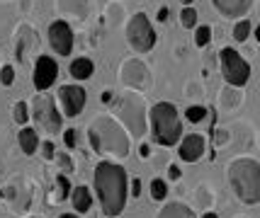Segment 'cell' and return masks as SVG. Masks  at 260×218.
<instances>
[{"label":"cell","instance_id":"obj_9","mask_svg":"<svg viewBox=\"0 0 260 218\" xmlns=\"http://www.w3.org/2000/svg\"><path fill=\"white\" fill-rule=\"evenodd\" d=\"M119 78L124 82L129 90L141 92L151 88V70L148 66L141 61V58H126L119 68Z\"/></svg>","mask_w":260,"mask_h":218},{"label":"cell","instance_id":"obj_24","mask_svg":"<svg viewBox=\"0 0 260 218\" xmlns=\"http://www.w3.org/2000/svg\"><path fill=\"white\" fill-rule=\"evenodd\" d=\"M27 119H29V104L24 102V100H20V102L12 104V121H15V124H20V126H24V124H27Z\"/></svg>","mask_w":260,"mask_h":218},{"label":"cell","instance_id":"obj_44","mask_svg":"<svg viewBox=\"0 0 260 218\" xmlns=\"http://www.w3.org/2000/svg\"><path fill=\"white\" fill-rule=\"evenodd\" d=\"M182 5H185V8H190V3H192V0H180Z\"/></svg>","mask_w":260,"mask_h":218},{"label":"cell","instance_id":"obj_10","mask_svg":"<svg viewBox=\"0 0 260 218\" xmlns=\"http://www.w3.org/2000/svg\"><path fill=\"white\" fill-rule=\"evenodd\" d=\"M0 199L8 201V206L15 211V213H24L29 204H32V189L24 180H15V182L5 184L0 189Z\"/></svg>","mask_w":260,"mask_h":218},{"label":"cell","instance_id":"obj_39","mask_svg":"<svg viewBox=\"0 0 260 218\" xmlns=\"http://www.w3.org/2000/svg\"><path fill=\"white\" fill-rule=\"evenodd\" d=\"M158 22H166L168 20V8H160V12H158V17H156Z\"/></svg>","mask_w":260,"mask_h":218},{"label":"cell","instance_id":"obj_25","mask_svg":"<svg viewBox=\"0 0 260 218\" xmlns=\"http://www.w3.org/2000/svg\"><path fill=\"white\" fill-rule=\"evenodd\" d=\"M207 114H209V109L202 107V104H190V107L185 109V119H187L190 124H200Z\"/></svg>","mask_w":260,"mask_h":218},{"label":"cell","instance_id":"obj_38","mask_svg":"<svg viewBox=\"0 0 260 218\" xmlns=\"http://www.w3.org/2000/svg\"><path fill=\"white\" fill-rule=\"evenodd\" d=\"M139 155H141L144 160H148V158H151V148H148V143H141V148H139Z\"/></svg>","mask_w":260,"mask_h":218},{"label":"cell","instance_id":"obj_42","mask_svg":"<svg viewBox=\"0 0 260 218\" xmlns=\"http://www.w3.org/2000/svg\"><path fill=\"white\" fill-rule=\"evenodd\" d=\"M58 218H80L78 213H63V216H58Z\"/></svg>","mask_w":260,"mask_h":218},{"label":"cell","instance_id":"obj_22","mask_svg":"<svg viewBox=\"0 0 260 218\" xmlns=\"http://www.w3.org/2000/svg\"><path fill=\"white\" fill-rule=\"evenodd\" d=\"M192 194H194V208L212 211V206H214V194H212V189H209L207 184H200Z\"/></svg>","mask_w":260,"mask_h":218},{"label":"cell","instance_id":"obj_18","mask_svg":"<svg viewBox=\"0 0 260 218\" xmlns=\"http://www.w3.org/2000/svg\"><path fill=\"white\" fill-rule=\"evenodd\" d=\"M71 204H73V211L76 213H88L92 206V194L88 187H83V184H78V187H73L71 189Z\"/></svg>","mask_w":260,"mask_h":218},{"label":"cell","instance_id":"obj_36","mask_svg":"<svg viewBox=\"0 0 260 218\" xmlns=\"http://www.w3.org/2000/svg\"><path fill=\"white\" fill-rule=\"evenodd\" d=\"M168 180L170 182H178V180H180L182 177V172H180V167H178V165H168Z\"/></svg>","mask_w":260,"mask_h":218},{"label":"cell","instance_id":"obj_28","mask_svg":"<svg viewBox=\"0 0 260 218\" xmlns=\"http://www.w3.org/2000/svg\"><path fill=\"white\" fill-rule=\"evenodd\" d=\"M248 36H250V22H248V20H241V22H236V27H234V39H236L238 44H243Z\"/></svg>","mask_w":260,"mask_h":218},{"label":"cell","instance_id":"obj_33","mask_svg":"<svg viewBox=\"0 0 260 218\" xmlns=\"http://www.w3.org/2000/svg\"><path fill=\"white\" fill-rule=\"evenodd\" d=\"M42 158H44V160H56V148H54L51 141H44V143H42Z\"/></svg>","mask_w":260,"mask_h":218},{"label":"cell","instance_id":"obj_17","mask_svg":"<svg viewBox=\"0 0 260 218\" xmlns=\"http://www.w3.org/2000/svg\"><path fill=\"white\" fill-rule=\"evenodd\" d=\"M56 10L63 17H76V20H85L88 17V0H56Z\"/></svg>","mask_w":260,"mask_h":218},{"label":"cell","instance_id":"obj_14","mask_svg":"<svg viewBox=\"0 0 260 218\" xmlns=\"http://www.w3.org/2000/svg\"><path fill=\"white\" fill-rule=\"evenodd\" d=\"M37 49H39V36H37V32H34L29 24H20V27H17V39H15V58H17L20 63H24Z\"/></svg>","mask_w":260,"mask_h":218},{"label":"cell","instance_id":"obj_2","mask_svg":"<svg viewBox=\"0 0 260 218\" xmlns=\"http://www.w3.org/2000/svg\"><path fill=\"white\" fill-rule=\"evenodd\" d=\"M88 141H90V148L98 155H107V158H114V160H126L129 153H132L129 134L112 116L92 119L90 126H88Z\"/></svg>","mask_w":260,"mask_h":218},{"label":"cell","instance_id":"obj_5","mask_svg":"<svg viewBox=\"0 0 260 218\" xmlns=\"http://www.w3.org/2000/svg\"><path fill=\"white\" fill-rule=\"evenodd\" d=\"M117 119L126 134L141 138L148 131V109L141 92L129 90L117 100Z\"/></svg>","mask_w":260,"mask_h":218},{"label":"cell","instance_id":"obj_41","mask_svg":"<svg viewBox=\"0 0 260 218\" xmlns=\"http://www.w3.org/2000/svg\"><path fill=\"white\" fill-rule=\"evenodd\" d=\"M202 218H219V216H216L214 211H204V213H202Z\"/></svg>","mask_w":260,"mask_h":218},{"label":"cell","instance_id":"obj_32","mask_svg":"<svg viewBox=\"0 0 260 218\" xmlns=\"http://www.w3.org/2000/svg\"><path fill=\"white\" fill-rule=\"evenodd\" d=\"M63 143H66V148H76L78 146V131L76 128H66L63 131Z\"/></svg>","mask_w":260,"mask_h":218},{"label":"cell","instance_id":"obj_35","mask_svg":"<svg viewBox=\"0 0 260 218\" xmlns=\"http://www.w3.org/2000/svg\"><path fill=\"white\" fill-rule=\"evenodd\" d=\"M56 160L63 165V172H73V162H71V158L66 153H56Z\"/></svg>","mask_w":260,"mask_h":218},{"label":"cell","instance_id":"obj_8","mask_svg":"<svg viewBox=\"0 0 260 218\" xmlns=\"http://www.w3.org/2000/svg\"><path fill=\"white\" fill-rule=\"evenodd\" d=\"M126 44L132 46L136 54H146L156 46V32H153V27H151L144 12H136L126 22Z\"/></svg>","mask_w":260,"mask_h":218},{"label":"cell","instance_id":"obj_16","mask_svg":"<svg viewBox=\"0 0 260 218\" xmlns=\"http://www.w3.org/2000/svg\"><path fill=\"white\" fill-rule=\"evenodd\" d=\"M212 5L216 8L219 15L234 20V17H243V15L250 10L253 0H212Z\"/></svg>","mask_w":260,"mask_h":218},{"label":"cell","instance_id":"obj_23","mask_svg":"<svg viewBox=\"0 0 260 218\" xmlns=\"http://www.w3.org/2000/svg\"><path fill=\"white\" fill-rule=\"evenodd\" d=\"M241 90L238 88H231V85H226L224 90L219 92V104H221V109H236L238 104H241Z\"/></svg>","mask_w":260,"mask_h":218},{"label":"cell","instance_id":"obj_46","mask_svg":"<svg viewBox=\"0 0 260 218\" xmlns=\"http://www.w3.org/2000/svg\"><path fill=\"white\" fill-rule=\"evenodd\" d=\"M236 218H248V216H236Z\"/></svg>","mask_w":260,"mask_h":218},{"label":"cell","instance_id":"obj_3","mask_svg":"<svg viewBox=\"0 0 260 218\" xmlns=\"http://www.w3.org/2000/svg\"><path fill=\"white\" fill-rule=\"evenodd\" d=\"M226 180L231 192L243 204H260V162L253 158H236L229 162Z\"/></svg>","mask_w":260,"mask_h":218},{"label":"cell","instance_id":"obj_26","mask_svg":"<svg viewBox=\"0 0 260 218\" xmlns=\"http://www.w3.org/2000/svg\"><path fill=\"white\" fill-rule=\"evenodd\" d=\"M166 196H168V182L160 180V177L151 180V199H153V201H163Z\"/></svg>","mask_w":260,"mask_h":218},{"label":"cell","instance_id":"obj_45","mask_svg":"<svg viewBox=\"0 0 260 218\" xmlns=\"http://www.w3.org/2000/svg\"><path fill=\"white\" fill-rule=\"evenodd\" d=\"M27 218H42V216H27Z\"/></svg>","mask_w":260,"mask_h":218},{"label":"cell","instance_id":"obj_34","mask_svg":"<svg viewBox=\"0 0 260 218\" xmlns=\"http://www.w3.org/2000/svg\"><path fill=\"white\" fill-rule=\"evenodd\" d=\"M212 136H214L216 146H224V143L229 141V131H226V128H216V131H212Z\"/></svg>","mask_w":260,"mask_h":218},{"label":"cell","instance_id":"obj_1","mask_svg":"<svg viewBox=\"0 0 260 218\" xmlns=\"http://www.w3.org/2000/svg\"><path fill=\"white\" fill-rule=\"evenodd\" d=\"M92 187L98 192L102 213L107 218H117L126 206V172L122 165L112 160H102L95 165Z\"/></svg>","mask_w":260,"mask_h":218},{"label":"cell","instance_id":"obj_7","mask_svg":"<svg viewBox=\"0 0 260 218\" xmlns=\"http://www.w3.org/2000/svg\"><path fill=\"white\" fill-rule=\"evenodd\" d=\"M29 109H32V116L39 128H44L46 134H61L63 119H61V112L56 109V102H54L51 95H46V92L34 95Z\"/></svg>","mask_w":260,"mask_h":218},{"label":"cell","instance_id":"obj_40","mask_svg":"<svg viewBox=\"0 0 260 218\" xmlns=\"http://www.w3.org/2000/svg\"><path fill=\"white\" fill-rule=\"evenodd\" d=\"M102 102H105V104H110V102H112V92H110V90H105V92H102Z\"/></svg>","mask_w":260,"mask_h":218},{"label":"cell","instance_id":"obj_19","mask_svg":"<svg viewBox=\"0 0 260 218\" xmlns=\"http://www.w3.org/2000/svg\"><path fill=\"white\" fill-rule=\"evenodd\" d=\"M156 218H197V216H194V211L187 204H182V201H168L158 211Z\"/></svg>","mask_w":260,"mask_h":218},{"label":"cell","instance_id":"obj_37","mask_svg":"<svg viewBox=\"0 0 260 218\" xmlns=\"http://www.w3.org/2000/svg\"><path fill=\"white\" fill-rule=\"evenodd\" d=\"M129 194H134V199L141 194V180H139V177H134V182H132V192H129Z\"/></svg>","mask_w":260,"mask_h":218},{"label":"cell","instance_id":"obj_4","mask_svg":"<svg viewBox=\"0 0 260 218\" xmlns=\"http://www.w3.org/2000/svg\"><path fill=\"white\" fill-rule=\"evenodd\" d=\"M148 126H151V138L163 148L178 146L182 138V121L178 116L175 104L156 102L148 109Z\"/></svg>","mask_w":260,"mask_h":218},{"label":"cell","instance_id":"obj_6","mask_svg":"<svg viewBox=\"0 0 260 218\" xmlns=\"http://www.w3.org/2000/svg\"><path fill=\"white\" fill-rule=\"evenodd\" d=\"M219 66H221V75H224L226 85H231V88H238V90H241V88L250 80V63L238 54L236 49H231V46L221 49Z\"/></svg>","mask_w":260,"mask_h":218},{"label":"cell","instance_id":"obj_27","mask_svg":"<svg viewBox=\"0 0 260 218\" xmlns=\"http://www.w3.org/2000/svg\"><path fill=\"white\" fill-rule=\"evenodd\" d=\"M56 184H58V192L54 194V201H63L66 196H71V189H73V187H71V182H68L66 175H58Z\"/></svg>","mask_w":260,"mask_h":218},{"label":"cell","instance_id":"obj_21","mask_svg":"<svg viewBox=\"0 0 260 218\" xmlns=\"http://www.w3.org/2000/svg\"><path fill=\"white\" fill-rule=\"evenodd\" d=\"M17 143H20V148H22L24 155H34L37 148H39V134L34 131V128L24 126L20 134H17Z\"/></svg>","mask_w":260,"mask_h":218},{"label":"cell","instance_id":"obj_43","mask_svg":"<svg viewBox=\"0 0 260 218\" xmlns=\"http://www.w3.org/2000/svg\"><path fill=\"white\" fill-rule=\"evenodd\" d=\"M255 39H258V44H260V24L255 27Z\"/></svg>","mask_w":260,"mask_h":218},{"label":"cell","instance_id":"obj_15","mask_svg":"<svg viewBox=\"0 0 260 218\" xmlns=\"http://www.w3.org/2000/svg\"><path fill=\"white\" fill-rule=\"evenodd\" d=\"M204 148H207V141H204L202 134H187V136L180 138L178 155H180L182 162H197L204 155Z\"/></svg>","mask_w":260,"mask_h":218},{"label":"cell","instance_id":"obj_29","mask_svg":"<svg viewBox=\"0 0 260 218\" xmlns=\"http://www.w3.org/2000/svg\"><path fill=\"white\" fill-rule=\"evenodd\" d=\"M180 24L185 27V29H192L194 24H197V10H194V8H182Z\"/></svg>","mask_w":260,"mask_h":218},{"label":"cell","instance_id":"obj_20","mask_svg":"<svg viewBox=\"0 0 260 218\" xmlns=\"http://www.w3.org/2000/svg\"><path fill=\"white\" fill-rule=\"evenodd\" d=\"M92 70H95V66H92L90 58H85V56L71 61V66H68V73H71L73 80H88L92 75Z\"/></svg>","mask_w":260,"mask_h":218},{"label":"cell","instance_id":"obj_12","mask_svg":"<svg viewBox=\"0 0 260 218\" xmlns=\"http://www.w3.org/2000/svg\"><path fill=\"white\" fill-rule=\"evenodd\" d=\"M58 78V66L56 61L51 56H39L34 61V68H32V82L34 88L39 92H46Z\"/></svg>","mask_w":260,"mask_h":218},{"label":"cell","instance_id":"obj_13","mask_svg":"<svg viewBox=\"0 0 260 218\" xmlns=\"http://www.w3.org/2000/svg\"><path fill=\"white\" fill-rule=\"evenodd\" d=\"M49 44L58 56H71L73 51V29L66 20H56L49 24Z\"/></svg>","mask_w":260,"mask_h":218},{"label":"cell","instance_id":"obj_30","mask_svg":"<svg viewBox=\"0 0 260 218\" xmlns=\"http://www.w3.org/2000/svg\"><path fill=\"white\" fill-rule=\"evenodd\" d=\"M209 41H212V27H207V24L197 27V32H194V44H197V46H207Z\"/></svg>","mask_w":260,"mask_h":218},{"label":"cell","instance_id":"obj_31","mask_svg":"<svg viewBox=\"0 0 260 218\" xmlns=\"http://www.w3.org/2000/svg\"><path fill=\"white\" fill-rule=\"evenodd\" d=\"M0 82H3L5 88H10L12 82H15V68H12V66H3V68H0Z\"/></svg>","mask_w":260,"mask_h":218},{"label":"cell","instance_id":"obj_11","mask_svg":"<svg viewBox=\"0 0 260 218\" xmlns=\"http://www.w3.org/2000/svg\"><path fill=\"white\" fill-rule=\"evenodd\" d=\"M58 102L63 109V116H80L85 109V90L80 85H61L58 88Z\"/></svg>","mask_w":260,"mask_h":218}]
</instances>
